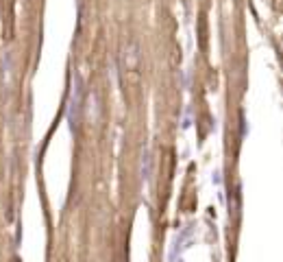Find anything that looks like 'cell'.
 I'll return each instance as SVG.
<instances>
[{
	"label": "cell",
	"mask_w": 283,
	"mask_h": 262,
	"mask_svg": "<svg viewBox=\"0 0 283 262\" xmlns=\"http://www.w3.org/2000/svg\"><path fill=\"white\" fill-rule=\"evenodd\" d=\"M140 173H142V179H144V182H148L150 175H153V155H150L148 149H144V153H142Z\"/></svg>",
	"instance_id": "7a4b0ae2"
},
{
	"label": "cell",
	"mask_w": 283,
	"mask_h": 262,
	"mask_svg": "<svg viewBox=\"0 0 283 262\" xmlns=\"http://www.w3.org/2000/svg\"><path fill=\"white\" fill-rule=\"evenodd\" d=\"M81 109H83V83H81L79 77H74L70 103H68V120H70V127L74 131L79 129V122H81Z\"/></svg>",
	"instance_id": "6da1fadb"
}]
</instances>
